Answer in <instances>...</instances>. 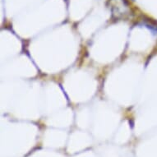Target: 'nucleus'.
Listing matches in <instances>:
<instances>
[{
	"instance_id": "nucleus-1",
	"label": "nucleus",
	"mask_w": 157,
	"mask_h": 157,
	"mask_svg": "<svg viewBox=\"0 0 157 157\" xmlns=\"http://www.w3.org/2000/svg\"><path fill=\"white\" fill-rule=\"evenodd\" d=\"M109 8L112 17L115 19H123L128 17L131 9L126 0H109Z\"/></svg>"
}]
</instances>
